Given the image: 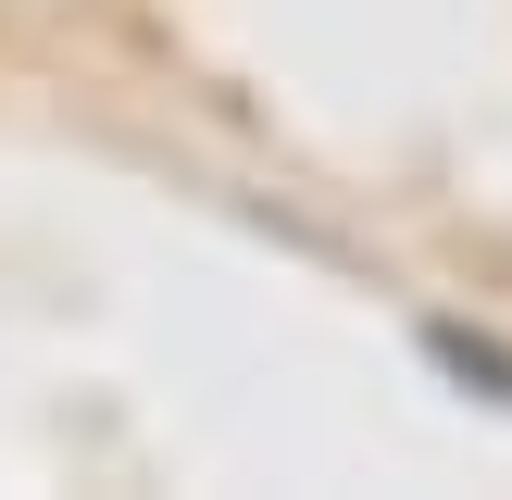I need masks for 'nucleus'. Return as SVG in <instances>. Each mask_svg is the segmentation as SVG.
I'll return each mask as SVG.
<instances>
[{"mask_svg": "<svg viewBox=\"0 0 512 500\" xmlns=\"http://www.w3.org/2000/svg\"><path fill=\"white\" fill-rule=\"evenodd\" d=\"M425 350H438V363L463 375V388H488V400H512V350H500V338H475V325H450V313H438V325H425Z\"/></svg>", "mask_w": 512, "mask_h": 500, "instance_id": "f257e3e1", "label": "nucleus"}]
</instances>
